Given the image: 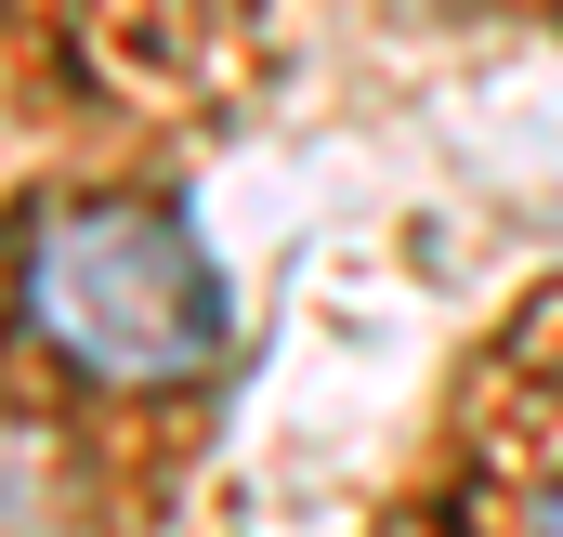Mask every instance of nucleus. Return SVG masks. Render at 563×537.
<instances>
[{"instance_id": "1", "label": "nucleus", "mask_w": 563, "mask_h": 537, "mask_svg": "<svg viewBox=\"0 0 563 537\" xmlns=\"http://www.w3.org/2000/svg\"><path fill=\"white\" fill-rule=\"evenodd\" d=\"M13 302L79 381H184L223 354V263L157 197H53L13 237Z\"/></svg>"}]
</instances>
